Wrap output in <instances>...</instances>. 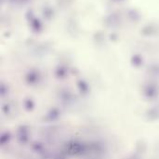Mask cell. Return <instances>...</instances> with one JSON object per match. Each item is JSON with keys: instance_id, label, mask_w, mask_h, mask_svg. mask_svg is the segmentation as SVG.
<instances>
[{"instance_id": "cell-1", "label": "cell", "mask_w": 159, "mask_h": 159, "mask_svg": "<svg viewBox=\"0 0 159 159\" xmlns=\"http://www.w3.org/2000/svg\"><path fill=\"white\" fill-rule=\"evenodd\" d=\"M27 18H28V22H29V25H30L31 29L34 32H36V33L40 32L42 29V23L40 20L31 11L27 13Z\"/></svg>"}, {"instance_id": "cell-2", "label": "cell", "mask_w": 159, "mask_h": 159, "mask_svg": "<svg viewBox=\"0 0 159 159\" xmlns=\"http://www.w3.org/2000/svg\"><path fill=\"white\" fill-rule=\"evenodd\" d=\"M118 22H119V19H118V16L117 15H111L110 18L108 19L107 20V23H110V25L112 26H115V25H117L118 24Z\"/></svg>"}, {"instance_id": "cell-3", "label": "cell", "mask_w": 159, "mask_h": 159, "mask_svg": "<svg viewBox=\"0 0 159 159\" xmlns=\"http://www.w3.org/2000/svg\"><path fill=\"white\" fill-rule=\"evenodd\" d=\"M53 15V11L49 8H44V16L48 19H50Z\"/></svg>"}, {"instance_id": "cell-4", "label": "cell", "mask_w": 159, "mask_h": 159, "mask_svg": "<svg viewBox=\"0 0 159 159\" xmlns=\"http://www.w3.org/2000/svg\"><path fill=\"white\" fill-rule=\"evenodd\" d=\"M10 1L14 4H25V3L29 2L30 0H10Z\"/></svg>"}, {"instance_id": "cell-5", "label": "cell", "mask_w": 159, "mask_h": 159, "mask_svg": "<svg viewBox=\"0 0 159 159\" xmlns=\"http://www.w3.org/2000/svg\"><path fill=\"white\" fill-rule=\"evenodd\" d=\"M113 1H115V2H118V1H122V0H113Z\"/></svg>"}]
</instances>
